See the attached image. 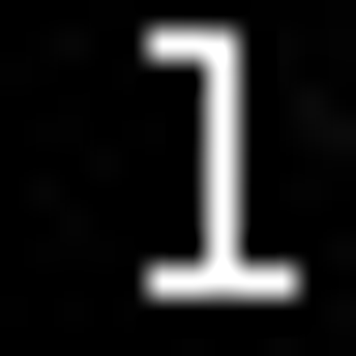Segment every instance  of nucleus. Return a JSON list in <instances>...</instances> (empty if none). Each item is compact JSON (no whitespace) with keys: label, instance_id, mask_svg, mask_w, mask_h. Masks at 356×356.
<instances>
[]
</instances>
